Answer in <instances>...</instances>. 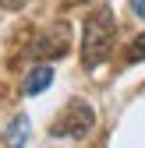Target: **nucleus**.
<instances>
[{
    "mask_svg": "<svg viewBox=\"0 0 145 148\" xmlns=\"http://www.w3.org/2000/svg\"><path fill=\"white\" fill-rule=\"evenodd\" d=\"M113 39H117L113 11H110V7L88 11V14H85V25H81V64H85L88 71L99 67V64L113 53Z\"/></svg>",
    "mask_w": 145,
    "mask_h": 148,
    "instance_id": "nucleus-1",
    "label": "nucleus"
},
{
    "mask_svg": "<svg viewBox=\"0 0 145 148\" xmlns=\"http://www.w3.org/2000/svg\"><path fill=\"white\" fill-rule=\"evenodd\" d=\"M92 127H96V109L88 106L85 99H71V102L60 109V116L53 120L50 134H53V138H85Z\"/></svg>",
    "mask_w": 145,
    "mask_h": 148,
    "instance_id": "nucleus-2",
    "label": "nucleus"
},
{
    "mask_svg": "<svg viewBox=\"0 0 145 148\" xmlns=\"http://www.w3.org/2000/svg\"><path fill=\"white\" fill-rule=\"evenodd\" d=\"M67 49H71V28L67 25H53V28L35 32V39L28 42L25 57L28 60H60Z\"/></svg>",
    "mask_w": 145,
    "mask_h": 148,
    "instance_id": "nucleus-3",
    "label": "nucleus"
},
{
    "mask_svg": "<svg viewBox=\"0 0 145 148\" xmlns=\"http://www.w3.org/2000/svg\"><path fill=\"white\" fill-rule=\"evenodd\" d=\"M28 131H32L28 116H25V113H18V116L11 120V127L4 131V145H7V148H25V141H28Z\"/></svg>",
    "mask_w": 145,
    "mask_h": 148,
    "instance_id": "nucleus-4",
    "label": "nucleus"
},
{
    "mask_svg": "<svg viewBox=\"0 0 145 148\" xmlns=\"http://www.w3.org/2000/svg\"><path fill=\"white\" fill-rule=\"evenodd\" d=\"M50 81H53V67H50V64L32 67V71H28V78H25V95H39V92H46Z\"/></svg>",
    "mask_w": 145,
    "mask_h": 148,
    "instance_id": "nucleus-5",
    "label": "nucleus"
},
{
    "mask_svg": "<svg viewBox=\"0 0 145 148\" xmlns=\"http://www.w3.org/2000/svg\"><path fill=\"white\" fill-rule=\"evenodd\" d=\"M142 60H145V32H138L128 46V64H142Z\"/></svg>",
    "mask_w": 145,
    "mask_h": 148,
    "instance_id": "nucleus-6",
    "label": "nucleus"
},
{
    "mask_svg": "<svg viewBox=\"0 0 145 148\" xmlns=\"http://www.w3.org/2000/svg\"><path fill=\"white\" fill-rule=\"evenodd\" d=\"M128 4H131V14L145 21V0H128Z\"/></svg>",
    "mask_w": 145,
    "mask_h": 148,
    "instance_id": "nucleus-7",
    "label": "nucleus"
},
{
    "mask_svg": "<svg viewBox=\"0 0 145 148\" xmlns=\"http://www.w3.org/2000/svg\"><path fill=\"white\" fill-rule=\"evenodd\" d=\"M28 4V0H0V7H4V11H21Z\"/></svg>",
    "mask_w": 145,
    "mask_h": 148,
    "instance_id": "nucleus-8",
    "label": "nucleus"
},
{
    "mask_svg": "<svg viewBox=\"0 0 145 148\" xmlns=\"http://www.w3.org/2000/svg\"><path fill=\"white\" fill-rule=\"evenodd\" d=\"M64 4H88V0H64Z\"/></svg>",
    "mask_w": 145,
    "mask_h": 148,
    "instance_id": "nucleus-9",
    "label": "nucleus"
}]
</instances>
